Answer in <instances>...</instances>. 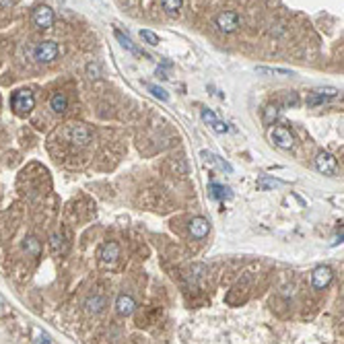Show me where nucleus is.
I'll use <instances>...</instances> for the list:
<instances>
[{
	"mask_svg": "<svg viewBox=\"0 0 344 344\" xmlns=\"http://www.w3.org/2000/svg\"><path fill=\"white\" fill-rule=\"evenodd\" d=\"M101 66L97 64V62H89L87 64V76L91 78V80H97V78H101Z\"/></svg>",
	"mask_w": 344,
	"mask_h": 344,
	"instance_id": "obj_23",
	"label": "nucleus"
},
{
	"mask_svg": "<svg viewBox=\"0 0 344 344\" xmlns=\"http://www.w3.org/2000/svg\"><path fill=\"white\" fill-rule=\"evenodd\" d=\"M134 307H136L134 299L130 295H126V293H122V295L116 299V309H118L120 316H130L134 312Z\"/></svg>",
	"mask_w": 344,
	"mask_h": 344,
	"instance_id": "obj_13",
	"label": "nucleus"
},
{
	"mask_svg": "<svg viewBox=\"0 0 344 344\" xmlns=\"http://www.w3.org/2000/svg\"><path fill=\"white\" fill-rule=\"evenodd\" d=\"M270 138H272V142H274V144L280 146V148H284V150L293 148V144H295L293 134H290V130H288V128H284V126L274 128V130L270 132Z\"/></svg>",
	"mask_w": 344,
	"mask_h": 344,
	"instance_id": "obj_3",
	"label": "nucleus"
},
{
	"mask_svg": "<svg viewBox=\"0 0 344 344\" xmlns=\"http://www.w3.org/2000/svg\"><path fill=\"white\" fill-rule=\"evenodd\" d=\"M274 186H280V182H276V180H262L260 182V188H274Z\"/></svg>",
	"mask_w": 344,
	"mask_h": 344,
	"instance_id": "obj_27",
	"label": "nucleus"
},
{
	"mask_svg": "<svg viewBox=\"0 0 344 344\" xmlns=\"http://www.w3.org/2000/svg\"><path fill=\"white\" fill-rule=\"evenodd\" d=\"M216 27L225 33H233L239 29V14L233 10H225L216 16Z\"/></svg>",
	"mask_w": 344,
	"mask_h": 344,
	"instance_id": "obj_5",
	"label": "nucleus"
},
{
	"mask_svg": "<svg viewBox=\"0 0 344 344\" xmlns=\"http://www.w3.org/2000/svg\"><path fill=\"white\" fill-rule=\"evenodd\" d=\"M120 258V246L116 242H108L101 250V262L106 266H114Z\"/></svg>",
	"mask_w": 344,
	"mask_h": 344,
	"instance_id": "obj_10",
	"label": "nucleus"
},
{
	"mask_svg": "<svg viewBox=\"0 0 344 344\" xmlns=\"http://www.w3.org/2000/svg\"><path fill=\"white\" fill-rule=\"evenodd\" d=\"M316 167L320 174L324 176H336V171H338V161L334 159V154L330 152H320L318 154V159H316Z\"/></svg>",
	"mask_w": 344,
	"mask_h": 344,
	"instance_id": "obj_2",
	"label": "nucleus"
},
{
	"mask_svg": "<svg viewBox=\"0 0 344 344\" xmlns=\"http://www.w3.org/2000/svg\"><path fill=\"white\" fill-rule=\"evenodd\" d=\"M103 307H106V299L99 297V295L87 299V303H84V309H87V314H99V312H103Z\"/></svg>",
	"mask_w": 344,
	"mask_h": 344,
	"instance_id": "obj_17",
	"label": "nucleus"
},
{
	"mask_svg": "<svg viewBox=\"0 0 344 344\" xmlns=\"http://www.w3.org/2000/svg\"><path fill=\"white\" fill-rule=\"evenodd\" d=\"M116 40H118L120 44H122V48H126L128 52H132V54H140V52L136 50V46L132 44V40H130L128 36H124L122 31H116Z\"/></svg>",
	"mask_w": 344,
	"mask_h": 344,
	"instance_id": "obj_19",
	"label": "nucleus"
},
{
	"mask_svg": "<svg viewBox=\"0 0 344 344\" xmlns=\"http://www.w3.org/2000/svg\"><path fill=\"white\" fill-rule=\"evenodd\" d=\"M276 118H278V108L276 106H266L264 108V118H262L264 124H272Z\"/></svg>",
	"mask_w": 344,
	"mask_h": 344,
	"instance_id": "obj_21",
	"label": "nucleus"
},
{
	"mask_svg": "<svg viewBox=\"0 0 344 344\" xmlns=\"http://www.w3.org/2000/svg\"><path fill=\"white\" fill-rule=\"evenodd\" d=\"M33 342H40V344L46 342V344H50V342H54V340H52L46 332H42L40 328H33Z\"/></svg>",
	"mask_w": 344,
	"mask_h": 344,
	"instance_id": "obj_26",
	"label": "nucleus"
},
{
	"mask_svg": "<svg viewBox=\"0 0 344 344\" xmlns=\"http://www.w3.org/2000/svg\"><path fill=\"white\" fill-rule=\"evenodd\" d=\"M50 108L54 114H64L68 110V97L64 93H54L50 97Z\"/></svg>",
	"mask_w": 344,
	"mask_h": 344,
	"instance_id": "obj_14",
	"label": "nucleus"
},
{
	"mask_svg": "<svg viewBox=\"0 0 344 344\" xmlns=\"http://www.w3.org/2000/svg\"><path fill=\"white\" fill-rule=\"evenodd\" d=\"M146 89L154 95V97H157V99H161V101H169V95H167V91L165 89H161V87H157V84H146Z\"/></svg>",
	"mask_w": 344,
	"mask_h": 344,
	"instance_id": "obj_25",
	"label": "nucleus"
},
{
	"mask_svg": "<svg viewBox=\"0 0 344 344\" xmlns=\"http://www.w3.org/2000/svg\"><path fill=\"white\" fill-rule=\"evenodd\" d=\"M10 106H12L16 116H27L33 108H36V97H33V93L29 89H21L12 95Z\"/></svg>",
	"mask_w": 344,
	"mask_h": 344,
	"instance_id": "obj_1",
	"label": "nucleus"
},
{
	"mask_svg": "<svg viewBox=\"0 0 344 344\" xmlns=\"http://www.w3.org/2000/svg\"><path fill=\"white\" fill-rule=\"evenodd\" d=\"M208 229H210L208 220L202 218V216H196V218H192V222H190V233H192L194 239H204L206 235H208Z\"/></svg>",
	"mask_w": 344,
	"mask_h": 344,
	"instance_id": "obj_12",
	"label": "nucleus"
},
{
	"mask_svg": "<svg viewBox=\"0 0 344 344\" xmlns=\"http://www.w3.org/2000/svg\"><path fill=\"white\" fill-rule=\"evenodd\" d=\"M140 38L148 44V46H159V36L154 31H150V29H142L140 31Z\"/></svg>",
	"mask_w": 344,
	"mask_h": 344,
	"instance_id": "obj_22",
	"label": "nucleus"
},
{
	"mask_svg": "<svg viewBox=\"0 0 344 344\" xmlns=\"http://www.w3.org/2000/svg\"><path fill=\"white\" fill-rule=\"evenodd\" d=\"M336 95H338V89H334V87H328V89L316 91V93H312V95L307 97V106H312V108L322 106V103H326L330 97H336Z\"/></svg>",
	"mask_w": 344,
	"mask_h": 344,
	"instance_id": "obj_11",
	"label": "nucleus"
},
{
	"mask_svg": "<svg viewBox=\"0 0 344 344\" xmlns=\"http://www.w3.org/2000/svg\"><path fill=\"white\" fill-rule=\"evenodd\" d=\"M25 250H27V254H29V256L38 258V256H40V252H42V244L38 242L36 237H27V239H25Z\"/></svg>",
	"mask_w": 344,
	"mask_h": 344,
	"instance_id": "obj_18",
	"label": "nucleus"
},
{
	"mask_svg": "<svg viewBox=\"0 0 344 344\" xmlns=\"http://www.w3.org/2000/svg\"><path fill=\"white\" fill-rule=\"evenodd\" d=\"M62 244H64V237H62V233H54L50 237V248H52V252H60L62 250Z\"/></svg>",
	"mask_w": 344,
	"mask_h": 344,
	"instance_id": "obj_24",
	"label": "nucleus"
},
{
	"mask_svg": "<svg viewBox=\"0 0 344 344\" xmlns=\"http://www.w3.org/2000/svg\"><path fill=\"white\" fill-rule=\"evenodd\" d=\"M210 194H212V198H216V200H229V198L233 196L231 188L222 186V184H210Z\"/></svg>",
	"mask_w": 344,
	"mask_h": 344,
	"instance_id": "obj_16",
	"label": "nucleus"
},
{
	"mask_svg": "<svg viewBox=\"0 0 344 344\" xmlns=\"http://www.w3.org/2000/svg\"><path fill=\"white\" fill-rule=\"evenodd\" d=\"M33 23H36L38 29H50L54 25V10L50 6H38L36 12H33Z\"/></svg>",
	"mask_w": 344,
	"mask_h": 344,
	"instance_id": "obj_7",
	"label": "nucleus"
},
{
	"mask_svg": "<svg viewBox=\"0 0 344 344\" xmlns=\"http://www.w3.org/2000/svg\"><path fill=\"white\" fill-rule=\"evenodd\" d=\"M202 157L208 161V163H212V165H216L218 169H222V171H227V174H231L233 171V167H231V163H227L222 157H218V154H212V152H208V150H202Z\"/></svg>",
	"mask_w": 344,
	"mask_h": 344,
	"instance_id": "obj_15",
	"label": "nucleus"
},
{
	"mask_svg": "<svg viewBox=\"0 0 344 344\" xmlns=\"http://www.w3.org/2000/svg\"><path fill=\"white\" fill-rule=\"evenodd\" d=\"M161 4H163V10H165L167 14H176V12L182 8L184 0H161Z\"/></svg>",
	"mask_w": 344,
	"mask_h": 344,
	"instance_id": "obj_20",
	"label": "nucleus"
},
{
	"mask_svg": "<svg viewBox=\"0 0 344 344\" xmlns=\"http://www.w3.org/2000/svg\"><path fill=\"white\" fill-rule=\"evenodd\" d=\"M68 138H70L74 144H87L93 138V132L84 124H74V126L68 128Z\"/></svg>",
	"mask_w": 344,
	"mask_h": 344,
	"instance_id": "obj_6",
	"label": "nucleus"
},
{
	"mask_svg": "<svg viewBox=\"0 0 344 344\" xmlns=\"http://www.w3.org/2000/svg\"><path fill=\"white\" fill-rule=\"evenodd\" d=\"M33 56H36L38 62H52V60H56V56H58V44H54V42H42V44H38L36 52H33Z\"/></svg>",
	"mask_w": 344,
	"mask_h": 344,
	"instance_id": "obj_4",
	"label": "nucleus"
},
{
	"mask_svg": "<svg viewBox=\"0 0 344 344\" xmlns=\"http://www.w3.org/2000/svg\"><path fill=\"white\" fill-rule=\"evenodd\" d=\"M2 307H4V299H2V297H0V314H2V312H4V309H2Z\"/></svg>",
	"mask_w": 344,
	"mask_h": 344,
	"instance_id": "obj_28",
	"label": "nucleus"
},
{
	"mask_svg": "<svg viewBox=\"0 0 344 344\" xmlns=\"http://www.w3.org/2000/svg\"><path fill=\"white\" fill-rule=\"evenodd\" d=\"M330 280H332V270L328 266H320L312 274V282H314L316 288H326L330 284Z\"/></svg>",
	"mask_w": 344,
	"mask_h": 344,
	"instance_id": "obj_9",
	"label": "nucleus"
},
{
	"mask_svg": "<svg viewBox=\"0 0 344 344\" xmlns=\"http://www.w3.org/2000/svg\"><path fill=\"white\" fill-rule=\"evenodd\" d=\"M200 116H202V120H204V122L206 124H208L214 132H218V134H225L227 130H229V126L225 124V122H222V120H218V116L212 112V110H202L200 112Z\"/></svg>",
	"mask_w": 344,
	"mask_h": 344,
	"instance_id": "obj_8",
	"label": "nucleus"
}]
</instances>
